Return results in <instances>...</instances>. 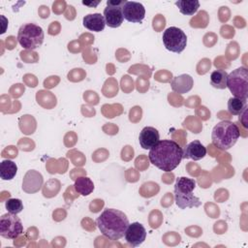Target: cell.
<instances>
[{"label": "cell", "instance_id": "6da1fadb", "mask_svg": "<svg viewBox=\"0 0 248 248\" xmlns=\"http://www.w3.org/2000/svg\"><path fill=\"white\" fill-rule=\"evenodd\" d=\"M148 159L152 165L166 172L173 170L183 159V149L172 140H159L149 149Z\"/></svg>", "mask_w": 248, "mask_h": 248}, {"label": "cell", "instance_id": "7a4b0ae2", "mask_svg": "<svg viewBox=\"0 0 248 248\" xmlns=\"http://www.w3.org/2000/svg\"><path fill=\"white\" fill-rule=\"evenodd\" d=\"M96 224L103 235L111 240L122 238L129 226L126 214L118 209L107 208L97 218Z\"/></svg>", "mask_w": 248, "mask_h": 248}, {"label": "cell", "instance_id": "3957f363", "mask_svg": "<svg viewBox=\"0 0 248 248\" xmlns=\"http://www.w3.org/2000/svg\"><path fill=\"white\" fill-rule=\"evenodd\" d=\"M240 137L237 125L230 120H223L217 123L212 129V144L221 150H228L232 147Z\"/></svg>", "mask_w": 248, "mask_h": 248}, {"label": "cell", "instance_id": "277c9868", "mask_svg": "<svg viewBox=\"0 0 248 248\" xmlns=\"http://www.w3.org/2000/svg\"><path fill=\"white\" fill-rule=\"evenodd\" d=\"M196 187V181L193 178L188 177H178L174 185V195L175 203L181 208L185 209L187 207H199L202 204L200 199L193 195V191Z\"/></svg>", "mask_w": 248, "mask_h": 248}, {"label": "cell", "instance_id": "5b68a950", "mask_svg": "<svg viewBox=\"0 0 248 248\" xmlns=\"http://www.w3.org/2000/svg\"><path fill=\"white\" fill-rule=\"evenodd\" d=\"M43 28L35 23L22 24L17 32V42L25 49H35L40 47L44 42Z\"/></svg>", "mask_w": 248, "mask_h": 248}, {"label": "cell", "instance_id": "8992f818", "mask_svg": "<svg viewBox=\"0 0 248 248\" xmlns=\"http://www.w3.org/2000/svg\"><path fill=\"white\" fill-rule=\"evenodd\" d=\"M227 87L235 98L247 100L248 97V70L239 67L228 75Z\"/></svg>", "mask_w": 248, "mask_h": 248}, {"label": "cell", "instance_id": "52a82bcc", "mask_svg": "<svg viewBox=\"0 0 248 248\" xmlns=\"http://www.w3.org/2000/svg\"><path fill=\"white\" fill-rule=\"evenodd\" d=\"M162 40L165 47L175 53L182 52L187 45V36L184 31L174 26L169 27L164 31Z\"/></svg>", "mask_w": 248, "mask_h": 248}, {"label": "cell", "instance_id": "ba28073f", "mask_svg": "<svg viewBox=\"0 0 248 248\" xmlns=\"http://www.w3.org/2000/svg\"><path fill=\"white\" fill-rule=\"evenodd\" d=\"M23 232V226L16 214L6 213L0 217V235L7 239H16Z\"/></svg>", "mask_w": 248, "mask_h": 248}, {"label": "cell", "instance_id": "9c48e42d", "mask_svg": "<svg viewBox=\"0 0 248 248\" xmlns=\"http://www.w3.org/2000/svg\"><path fill=\"white\" fill-rule=\"evenodd\" d=\"M126 1L109 0L107 2V7L104 10V17L106 24L111 28L119 27L124 20L122 14V6Z\"/></svg>", "mask_w": 248, "mask_h": 248}, {"label": "cell", "instance_id": "30bf717a", "mask_svg": "<svg viewBox=\"0 0 248 248\" xmlns=\"http://www.w3.org/2000/svg\"><path fill=\"white\" fill-rule=\"evenodd\" d=\"M123 17L133 23L141 22L145 16V9L142 4L135 1H126L122 6Z\"/></svg>", "mask_w": 248, "mask_h": 248}, {"label": "cell", "instance_id": "8fae6325", "mask_svg": "<svg viewBox=\"0 0 248 248\" xmlns=\"http://www.w3.org/2000/svg\"><path fill=\"white\" fill-rule=\"evenodd\" d=\"M125 240L132 246L138 247L143 243L146 238L145 228L139 222L129 224L125 232Z\"/></svg>", "mask_w": 248, "mask_h": 248}, {"label": "cell", "instance_id": "7c38bea8", "mask_svg": "<svg viewBox=\"0 0 248 248\" xmlns=\"http://www.w3.org/2000/svg\"><path fill=\"white\" fill-rule=\"evenodd\" d=\"M43 181H44V178L40 172L34 170H30L25 173L23 177L22 189L24 192L28 194L36 193L41 189L43 185Z\"/></svg>", "mask_w": 248, "mask_h": 248}, {"label": "cell", "instance_id": "4fadbf2b", "mask_svg": "<svg viewBox=\"0 0 248 248\" xmlns=\"http://www.w3.org/2000/svg\"><path fill=\"white\" fill-rule=\"evenodd\" d=\"M160 140V135L154 127H144L139 136V141L143 149H151Z\"/></svg>", "mask_w": 248, "mask_h": 248}, {"label": "cell", "instance_id": "5bb4252c", "mask_svg": "<svg viewBox=\"0 0 248 248\" xmlns=\"http://www.w3.org/2000/svg\"><path fill=\"white\" fill-rule=\"evenodd\" d=\"M206 147L200 140H193L184 146L183 156L184 159H192L194 161H199L206 155Z\"/></svg>", "mask_w": 248, "mask_h": 248}, {"label": "cell", "instance_id": "9a60e30c", "mask_svg": "<svg viewBox=\"0 0 248 248\" xmlns=\"http://www.w3.org/2000/svg\"><path fill=\"white\" fill-rule=\"evenodd\" d=\"M82 23L85 28L94 32H101L106 26L105 17L99 13L89 14L85 16L82 19Z\"/></svg>", "mask_w": 248, "mask_h": 248}, {"label": "cell", "instance_id": "2e32d148", "mask_svg": "<svg viewBox=\"0 0 248 248\" xmlns=\"http://www.w3.org/2000/svg\"><path fill=\"white\" fill-rule=\"evenodd\" d=\"M193 84H194L193 78L187 74H183L175 77L170 83L171 89L178 94L189 92L192 89Z\"/></svg>", "mask_w": 248, "mask_h": 248}, {"label": "cell", "instance_id": "e0dca14e", "mask_svg": "<svg viewBox=\"0 0 248 248\" xmlns=\"http://www.w3.org/2000/svg\"><path fill=\"white\" fill-rule=\"evenodd\" d=\"M74 188L77 193L82 196H88L94 190V183L87 176H78L75 180Z\"/></svg>", "mask_w": 248, "mask_h": 248}, {"label": "cell", "instance_id": "ac0fdd59", "mask_svg": "<svg viewBox=\"0 0 248 248\" xmlns=\"http://www.w3.org/2000/svg\"><path fill=\"white\" fill-rule=\"evenodd\" d=\"M17 171L16 163L11 160H3L0 164V177L3 180H12Z\"/></svg>", "mask_w": 248, "mask_h": 248}, {"label": "cell", "instance_id": "d6986e66", "mask_svg": "<svg viewBox=\"0 0 248 248\" xmlns=\"http://www.w3.org/2000/svg\"><path fill=\"white\" fill-rule=\"evenodd\" d=\"M228 74L223 69H217L210 75V83L217 89H225L227 87Z\"/></svg>", "mask_w": 248, "mask_h": 248}, {"label": "cell", "instance_id": "ffe728a7", "mask_svg": "<svg viewBox=\"0 0 248 248\" xmlns=\"http://www.w3.org/2000/svg\"><path fill=\"white\" fill-rule=\"evenodd\" d=\"M181 14L185 16H193L200 8V2L198 0H178L175 2Z\"/></svg>", "mask_w": 248, "mask_h": 248}, {"label": "cell", "instance_id": "44dd1931", "mask_svg": "<svg viewBox=\"0 0 248 248\" xmlns=\"http://www.w3.org/2000/svg\"><path fill=\"white\" fill-rule=\"evenodd\" d=\"M246 107L247 102L244 99L232 97L228 101V110L232 115H240Z\"/></svg>", "mask_w": 248, "mask_h": 248}, {"label": "cell", "instance_id": "7402d4cb", "mask_svg": "<svg viewBox=\"0 0 248 248\" xmlns=\"http://www.w3.org/2000/svg\"><path fill=\"white\" fill-rule=\"evenodd\" d=\"M60 189V182L56 179H50L48 180L43 189V194L46 198H51L53 196H56Z\"/></svg>", "mask_w": 248, "mask_h": 248}, {"label": "cell", "instance_id": "603a6c76", "mask_svg": "<svg viewBox=\"0 0 248 248\" xmlns=\"http://www.w3.org/2000/svg\"><path fill=\"white\" fill-rule=\"evenodd\" d=\"M5 206L8 212L13 214H17L23 209V203L19 199H8L5 202Z\"/></svg>", "mask_w": 248, "mask_h": 248}, {"label": "cell", "instance_id": "cb8c5ba5", "mask_svg": "<svg viewBox=\"0 0 248 248\" xmlns=\"http://www.w3.org/2000/svg\"><path fill=\"white\" fill-rule=\"evenodd\" d=\"M208 22V16L207 13L204 11H201L198 13L197 16H195L190 20V25L192 27H206Z\"/></svg>", "mask_w": 248, "mask_h": 248}, {"label": "cell", "instance_id": "d4e9b609", "mask_svg": "<svg viewBox=\"0 0 248 248\" xmlns=\"http://www.w3.org/2000/svg\"><path fill=\"white\" fill-rule=\"evenodd\" d=\"M121 87H122L123 91H125L127 93L130 92L134 88L133 79H131L130 77H128V76H123L122 79H121Z\"/></svg>", "mask_w": 248, "mask_h": 248}, {"label": "cell", "instance_id": "484cf974", "mask_svg": "<svg viewBox=\"0 0 248 248\" xmlns=\"http://www.w3.org/2000/svg\"><path fill=\"white\" fill-rule=\"evenodd\" d=\"M165 17L162 15H157L154 18H153V28L159 32L161 31L162 28H164L165 26Z\"/></svg>", "mask_w": 248, "mask_h": 248}, {"label": "cell", "instance_id": "4316f807", "mask_svg": "<svg viewBox=\"0 0 248 248\" xmlns=\"http://www.w3.org/2000/svg\"><path fill=\"white\" fill-rule=\"evenodd\" d=\"M210 66H211L210 60H208V59H206V58L201 60L200 63H199V65H198V73H199L200 75L205 74V73L209 70Z\"/></svg>", "mask_w": 248, "mask_h": 248}, {"label": "cell", "instance_id": "83f0119b", "mask_svg": "<svg viewBox=\"0 0 248 248\" xmlns=\"http://www.w3.org/2000/svg\"><path fill=\"white\" fill-rule=\"evenodd\" d=\"M66 3L64 1H56L52 5V10L55 14H61L65 9Z\"/></svg>", "mask_w": 248, "mask_h": 248}, {"label": "cell", "instance_id": "f1b7e54d", "mask_svg": "<svg viewBox=\"0 0 248 248\" xmlns=\"http://www.w3.org/2000/svg\"><path fill=\"white\" fill-rule=\"evenodd\" d=\"M103 204H104V202H103V201L101 200H96V201H92V202H91V204H90V211H92V212H98L100 209H101V207L103 206Z\"/></svg>", "mask_w": 248, "mask_h": 248}, {"label": "cell", "instance_id": "f546056e", "mask_svg": "<svg viewBox=\"0 0 248 248\" xmlns=\"http://www.w3.org/2000/svg\"><path fill=\"white\" fill-rule=\"evenodd\" d=\"M39 15L42 18H46V17H48L49 16V10L46 6H40L39 8Z\"/></svg>", "mask_w": 248, "mask_h": 248}, {"label": "cell", "instance_id": "4dcf8cb0", "mask_svg": "<svg viewBox=\"0 0 248 248\" xmlns=\"http://www.w3.org/2000/svg\"><path fill=\"white\" fill-rule=\"evenodd\" d=\"M246 118H247V107L243 109V111L240 113V116H239V121L243 124V126L245 128H247V126H248Z\"/></svg>", "mask_w": 248, "mask_h": 248}, {"label": "cell", "instance_id": "1f68e13d", "mask_svg": "<svg viewBox=\"0 0 248 248\" xmlns=\"http://www.w3.org/2000/svg\"><path fill=\"white\" fill-rule=\"evenodd\" d=\"M99 3H100L99 1H98V2H95V3H87V2H82V4H83V5H87V6H93V7L97 6Z\"/></svg>", "mask_w": 248, "mask_h": 248}]
</instances>
